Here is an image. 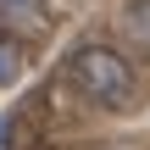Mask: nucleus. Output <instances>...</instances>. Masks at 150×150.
Masks as SVG:
<instances>
[{
    "mask_svg": "<svg viewBox=\"0 0 150 150\" xmlns=\"http://www.w3.org/2000/svg\"><path fill=\"white\" fill-rule=\"evenodd\" d=\"M0 6H11V11H22V17H28V11H39V0H0Z\"/></svg>",
    "mask_w": 150,
    "mask_h": 150,
    "instance_id": "obj_4",
    "label": "nucleus"
},
{
    "mask_svg": "<svg viewBox=\"0 0 150 150\" xmlns=\"http://www.w3.org/2000/svg\"><path fill=\"white\" fill-rule=\"evenodd\" d=\"M17 67H22V56H17V45H11V39H0V89H6V83L17 78Z\"/></svg>",
    "mask_w": 150,
    "mask_h": 150,
    "instance_id": "obj_3",
    "label": "nucleus"
},
{
    "mask_svg": "<svg viewBox=\"0 0 150 150\" xmlns=\"http://www.w3.org/2000/svg\"><path fill=\"white\" fill-rule=\"evenodd\" d=\"M122 33H128V39H139V45L150 50V0H134V6L122 11Z\"/></svg>",
    "mask_w": 150,
    "mask_h": 150,
    "instance_id": "obj_2",
    "label": "nucleus"
},
{
    "mask_svg": "<svg viewBox=\"0 0 150 150\" xmlns=\"http://www.w3.org/2000/svg\"><path fill=\"white\" fill-rule=\"evenodd\" d=\"M67 72H72V83H78L89 100H100V106H128V100H134V67H128L117 50H106V45H83Z\"/></svg>",
    "mask_w": 150,
    "mask_h": 150,
    "instance_id": "obj_1",
    "label": "nucleus"
}]
</instances>
